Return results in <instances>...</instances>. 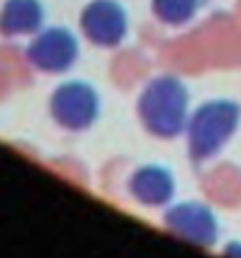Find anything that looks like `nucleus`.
Wrapping results in <instances>:
<instances>
[{
	"label": "nucleus",
	"instance_id": "nucleus-4",
	"mask_svg": "<svg viewBox=\"0 0 241 258\" xmlns=\"http://www.w3.org/2000/svg\"><path fill=\"white\" fill-rule=\"evenodd\" d=\"M194 0H156V12L168 22H182L192 15Z\"/></svg>",
	"mask_w": 241,
	"mask_h": 258
},
{
	"label": "nucleus",
	"instance_id": "nucleus-1",
	"mask_svg": "<svg viewBox=\"0 0 241 258\" xmlns=\"http://www.w3.org/2000/svg\"><path fill=\"white\" fill-rule=\"evenodd\" d=\"M83 22H86V31L102 43H114L123 33V15L114 3H107V0L90 5Z\"/></svg>",
	"mask_w": 241,
	"mask_h": 258
},
{
	"label": "nucleus",
	"instance_id": "nucleus-2",
	"mask_svg": "<svg viewBox=\"0 0 241 258\" xmlns=\"http://www.w3.org/2000/svg\"><path fill=\"white\" fill-rule=\"evenodd\" d=\"M76 52L73 40L64 31H50L45 33L38 43H33L31 55L40 67H64Z\"/></svg>",
	"mask_w": 241,
	"mask_h": 258
},
{
	"label": "nucleus",
	"instance_id": "nucleus-3",
	"mask_svg": "<svg viewBox=\"0 0 241 258\" xmlns=\"http://www.w3.org/2000/svg\"><path fill=\"white\" fill-rule=\"evenodd\" d=\"M40 22L38 3L33 0H10L3 12V29L8 33H24L36 29Z\"/></svg>",
	"mask_w": 241,
	"mask_h": 258
}]
</instances>
